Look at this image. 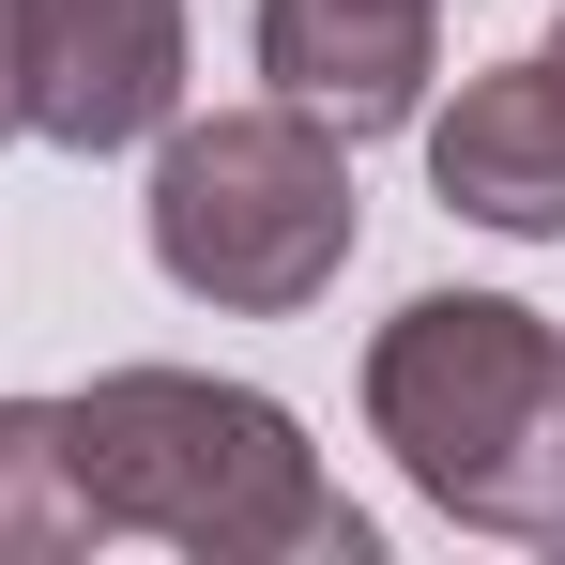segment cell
Instances as JSON below:
<instances>
[{
  "instance_id": "52a82bcc",
  "label": "cell",
  "mask_w": 565,
  "mask_h": 565,
  "mask_svg": "<svg viewBox=\"0 0 565 565\" xmlns=\"http://www.w3.org/2000/svg\"><path fill=\"white\" fill-rule=\"evenodd\" d=\"M93 489H77V444H62V397H0V565H62L93 551Z\"/></svg>"
},
{
  "instance_id": "5b68a950",
  "label": "cell",
  "mask_w": 565,
  "mask_h": 565,
  "mask_svg": "<svg viewBox=\"0 0 565 565\" xmlns=\"http://www.w3.org/2000/svg\"><path fill=\"white\" fill-rule=\"evenodd\" d=\"M428 184L444 214L504 230V245H565V62H489L444 122H428Z\"/></svg>"
},
{
  "instance_id": "9c48e42d",
  "label": "cell",
  "mask_w": 565,
  "mask_h": 565,
  "mask_svg": "<svg viewBox=\"0 0 565 565\" xmlns=\"http://www.w3.org/2000/svg\"><path fill=\"white\" fill-rule=\"evenodd\" d=\"M551 62H565V31H551Z\"/></svg>"
},
{
  "instance_id": "277c9868",
  "label": "cell",
  "mask_w": 565,
  "mask_h": 565,
  "mask_svg": "<svg viewBox=\"0 0 565 565\" xmlns=\"http://www.w3.org/2000/svg\"><path fill=\"white\" fill-rule=\"evenodd\" d=\"M15 107L62 153H138L184 107V0H15Z\"/></svg>"
},
{
  "instance_id": "3957f363",
  "label": "cell",
  "mask_w": 565,
  "mask_h": 565,
  "mask_svg": "<svg viewBox=\"0 0 565 565\" xmlns=\"http://www.w3.org/2000/svg\"><path fill=\"white\" fill-rule=\"evenodd\" d=\"M352 230H367L352 214V138L290 93L169 122V153H153V260H169V290L230 306V321L321 306L337 260H352Z\"/></svg>"
},
{
  "instance_id": "7a4b0ae2",
  "label": "cell",
  "mask_w": 565,
  "mask_h": 565,
  "mask_svg": "<svg viewBox=\"0 0 565 565\" xmlns=\"http://www.w3.org/2000/svg\"><path fill=\"white\" fill-rule=\"evenodd\" d=\"M367 428L473 535H565V321L504 290H413L367 337Z\"/></svg>"
},
{
  "instance_id": "6da1fadb",
  "label": "cell",
  "mask_w": 565,
  "mask_h": 565,
  "mask_svg": "<svg viewBox=\"0 0 565 565\" xmlns=\"http://www.w3.org/2000/svg\"><path fill=\"white\" fill-rule=\"evenodd\" d=\"M62 444L107 535H153L199 565H367V520L337 504V473L306 459V428L260 382L107 367L93 397H62Z\"/></svg>"
},
{
  "instance_id": "8992f818",
  "label": "cell",
  "mask_w": 565,
  "mask_h": 565,
  "mask_svg": "<svg viewBox=\"0 0 565 565\" xmlns=\"http://www.w3.org/2000/svg\"><path fill=\"white\" fill-rule=\"evenodd\" d=\"M260 77L337 138H382L444 77V0H260Z\"/></svg>"
},
{
  "instance_id": "ba28073f",
  "label": "cell",
  "mask_w": 565,
  "mask_h": 565,
  "mask_svg": "<svg viewBox=\"0 0 565 565\" xmlns=\"http://www.w3.org/2000/svg\"><path fill=\"white\" fill-rule=\"evenodd\" d=\"M0 138H31V107H15V0H0Z\"/></svg>"
}]
</instances>
